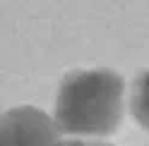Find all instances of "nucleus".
<instances>
[{"label": "nucleus", "instance_id": "obj_1", "mask_svg": "<svg viewBox=\"0 0 149 146\" xmlns=\"http://www.w3.org/2000/svg\"><path fill=\"white\" fill-rule=\"evenodd\" d=\"M125 81L111 70L70 72L55 98V125L68 134H111L123 120Z\"/></svg>", "mask_w": 149, "mask_h": 146}, {"label": "nucleus", "instance_id": "obj_2", "mask_svg": "<svg viewBox=\"0 0 149 146\" xmlns=\"http://www.w3.org/2000/svg\"><path fill=\"white\" fill-rule=\"evenodd\" d=\"M60 127L39 108H12L0 115V146H55Z\"/></svg>", "mask_w": 149, "mask_h": 146}, {"label": "nucleus", "instance_id": "obj_3", "mask_svg": "<svg viewBox=\"0 0 149 146\" xmlns=\"http://www.w3.org/2000/svg\"><path fill=\"white\" fill-rule=\"evenodd\" d=\"M132 115L135 120L149 129V72L135 81V94H132Z\"/></svg>", "mask_w": 149, "mask_h": 146}, {"label": "nucleus", "instance_id": "obj_4", "mask_svg": "<svg viewBox=\"0 0 149 146\" xmlns=\"http://www.w3.org/2000/svg\"><path fill=\"white\" fill-rule=\"evenodd\" d=\"M55 146H108V144H99V141H79V139H72V141H58Z\"/></svg>", "mask_w": 149, "mask_h": 146}]
</instances>
